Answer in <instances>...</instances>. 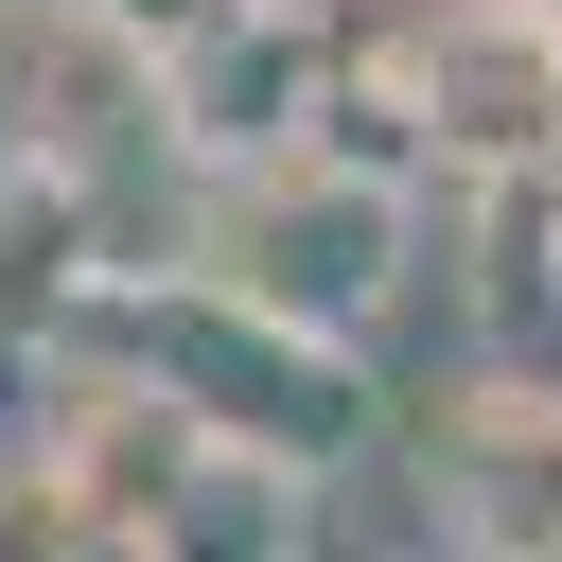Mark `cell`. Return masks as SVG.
Masks as SVG:
<instances>
[{
	"label": "cell",
	"mask_w": 562,
	"mask_h": 562,
	"mask_svg": "<svg viewBox=\"0 0 562 562\" xmlns=\"http://www.w3.org/2000/svg\"><path fill=\"white\" fill-rule=\"evenodd\" d=\"M404 246H422L404 158L316 140V158H281V176H228L176 281H211V299H246V316H281V334L369 351V316H386V281H404Z\"/></svg>",
	"instance_id": "1"
},
{
	"label": "cell",
	"mask_w": 562,
	"mask_h": 562,
	"mask_svg": "<svg viewBox=\"0 0 562 562\" xmlns=\"http://www.w3.org/2000/svg\"><path fill=\"white\" fill-rule=\"evenodd\" d=\"M386 105L422 123L439 176H544L562 158V18L544 0H439L386 70Z\"/></svg>",
	"instance_id": "2"
},
{
	"label": "cell",
	"mask_w": 562,
	"mask_h": 562,
	"mask_svg": "<svg viewBox=\"0 0 562 562\" xmlns=\"http://www.w3.org/2000/svg\"><path fill=\"white\" fill-rule=\"evenodd\" d=\"M422 527L457 562H562V386H474L422 439Z\"/></svg>",
	"instance_id": "3"
},
{
	"label": "cell",
	"mask_w": 562,
	"mask_h": 562,
	"mask_svg": "<svg viewBox=\"0 0 562 562\" xmlns=\"http://www.w3.org/2000/svg\"><path fill=\"white\" fill-rule=\"evenodd\" d=\"M158 123H176L211 176H281V158H316V35H299L281 0H246L211 53L158 70Z\"/></svg>",
	"instance_id": "4"
},
{
	"label": "cell",
	"mask_w": 562,
	"mask_h": 562,
	"mask_svg": "<svg viewBox=\"0 0 562 562\" xmlns=\"http://www.w3.org/2000/svg\"><path fill=\"white\" fill-rule=\"evenodd\" d=\"M140 562H334V474L263 457V439H193L176 492L140 509Z\"/></svg>",
	"instance_id": "5"
},
{
	"label": "cell",
	"mask_w": 562,
	"mask_h": 562,
	"mask_svg": "<svg viewBox=\"0 0 562 562\" xmlns=\"http://www.w3.org/2000/svg\"><path fill=\"white\" fill-rule=\"evenodd\" d=\"M0 562H140V527H123V509H88V492L18 439V457H0Z\"/></svg>",
	"instance_id": "6"
},
{
	"label": "cell",
	"mask_w": 562,
	"mask_h": 562,
	"mask_svg": "<svg viewBox=\"0 0 562 562\" xmlns=\"http://www.w3.org/2000/svg\"><path fill=\"white\" fill-rule=\"evenodd\" d=\"M88 18H105V35L140 53V70H176V53H211V35L246 18V0H88Z\"/></svg>",
	"instance_id": "7"
},
{
	"label": "cell",
	"mask_w": 562,
	"mask_h": 562,
	"mask_svg": "<svg viewBox=\"0 0 562 562\" xmlns=\"http://www.w3.org/2000/svg\"><path fill=\"white\" fill-rule=\"evenodd\" d=\"M544 18H562V0H544Z\"/></svg>",
	"instance_id": "8"
}]
</instances>
